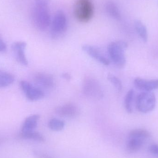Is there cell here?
I'll return each instance as SVG.
<instances>
[{
  "mask_svg": "<svg viewBox=\"0 0 158 158\" xmlns=\"http://www.w3.org/2000/svg\"><path fill=\"white\" fill-rule=\"evenodd\" d=\"M34 25L40 30H46L52 22L49 4L35 3L32 12Z\"/></svg>",
  "mask_w": 158,
  "mask_h": 158,
  "instance_id": "cell-1",
  "label": "cell"
},
{
  "mask_svg": "<svg viewBox=\"0 0 158 158\" xmlns=\"http://www.w3.org/2000/svg\"><path fill=\"white\" fill-rule=\"evenodd\" d=\"M76 19L81 23L89 22L94 15V6L92 0H77L74 6Z\"/></svg>",
  "mask_w": 158,
  "mask_h": 158,
  "instance_id": "cell-2",
  "label": "cell"
},
{
  "mask_svg": "<svg viewBox=\"0 0 158 158\" xmlns=\"http://www.w3.org/2000/svg\"><path fill=\"white\" fill-rule=\"evenodd\" d=\"M128 44L123 41L113 42L109 44L108 51L110 58L119 68H123L126 64L124 51Z\"/></svg>",
  "mask_w": 158,
  "mask_h": 158,
  "instance_id": "cell-3",
  "label": "cell"
},
{
  "mask_svg": "<svg viewBox=\"0 0 158 158\" xmlns=\"http://www.w3.org/2000/svg\"><path fill=\"white\" fill-rule=\"evenodd\" d=\"M156 99L154 93L143 92L137 96L136 99V107L142 113L151 112L156 107Z\"/></svg>",
  "mask_w": 158,
  "mask_h": 158,
  "instance_id": "cell-4",
  "label": "cell"
},
{
  "mask_svg": "<svg viewBox=\"0 0 158 158\" xmlns=\"http://www.w3.org/2000/svg\"><path fill=\"white\" fill-rule=\"evenodd\" d=\"M51 31L54 37L64 34L67 29L68 20L65 13L62 10L57 11L51 22Z\"/></svg>",
  "mask_w": 158,
  "mask_h": 158,
  "instance_id": "cell-5",
  "label": "cell"
},
{
  "mask_svg": "<svg viewBox=\"0 0 158 158\" xmlns=\"http://www.w3.org/2000/svg\"><path fill=\"white\" fill-rule=\"evenodd\" d=\"M84 94L90 98L98 99L103 96L102 88L98 81L91 77L85 79L83 84Z\"/></svg>",
  "mask_w": 158,
  "mask_h": 158,
  "instance_id": "cell-6",
  "label": "cell"
},
{
  "mask_svg": "<svg viewBox=\"0 0 158 158\" xmlns=\"http://www.w3.org/2000/svg\"><path fill=\"white\" fill-rule=\"evenodd\" d=\"M20 85L27 98L30 101H37L44 97V93L40 88L33 86L27 81H21Z\"/></svg>",
  "mask_w": 158,
  "mask_h": 158,
  "instance_id": "cell-7",
  "label": "cell"
},
{
  "mask_svg": "<svg viewBox=\"0 0 158 158\" xmlns=\"http://www.w3.org/2000/svg\"><path fill=\"white\" fill-rule=\"evenodd\" d=\"M56 112L61 117L74 118L79 115V109L75 104L68 103L57 107L56 109Z\"/></svg>",
  "mask_w": 158,
  "mask_h": 158,
  "instance_id": "cell-8",
  "label": "cell"
},
{
  "mask_svg": "<svg viewBox=\"0 0 158 158\" xmlns=\"http://www.w3.org/2000/svg\"><path fill=\"white\" fill-rule=\"evenodd\" d=\"M27 44L25 42H16L12 45V49L15 53L17 61L23 65L27 66L28 64L27 59L25 53V50Z\"/></svg>",
  "mask_w": 158,
  "mask_h": 158,
  "instance_id": "cell-9",
  "label": "cell"
},
{
  "mask_svg": "<svg viewBox=\"0 0 158 158\" xmlns=\"http://www.w3.org/2000/svg\"><path fill=\"white\" fill-rule=\"evenodd\" d=\"M82 49L89 56H91L92 58L95 59L104 65L107 66L110 64V62L109 60L104 56L96 47L86 44L82 46Z\"/></svg>",
  "mask_w": 158,
  "mask_h": 158,
  "instance_id": "cell-10",
  "label": "cell"
},
{
  "mask_svg": "<svg viewBox=\"0 0 158 158\" xmlns=\"http://www.w3.org/2000/svg\"><path fill=\"white\" fill-rule=\"evenodd\" d=\"M134 83L136 88L144 92H151L152 90L158 89V79L147 80L136 78L135 79Z\"/></svg>",
  "mask_w": 158,
  "mask_h": 158,
  "instance_id": "cell-11",
  "label": "cell"
},
{
  "mask_svg": "<svg viewBox=\"0 0 158 158\" xmlns=\"http://www.w3.org/2000/svg\"><path fill=\"white\" fill-rule=\"evenodd\" d=\"M34 81L37 84L44 88H52L54 85L53 77L47 73H38L34 77Z\"/></svg>",
  "mask_w": 158,
  "mask_h": 158,
  "instance_id": "cell-12",
  "label": "cell"
},
{
  "mask_svg": "<svg viewBox=\"0 0 158 158\" xmlns=\"http://www.w3.org/2000/svg\"><path fill=\"white\" fill-rule=\"evenodd\" d=\"M40 118V115L38 114H34L27 117L22 124L21 132H27L34 131L37 127Z\"/></svg>",
  "mask_w": 158,
  "mask_h": 158,
  "instance_id": "cell-13",
  "label": "cell"
},
{
  "mask_svg": "<svg viewBox=\"0 0 158 158\" xmlns=\"http://www.w3.org/2000/svg\"><path fill=\"white\" fill-rule=\"evenodd\" d=\"M105 10L110 17L115 19H120L121 14L119 9L113 1H108L106 3Z\"/></svg>",
  "mask_w": 158,
  "mask_h": 158,
  "instance_id": "cell-14",
  "label": "cell"
},
{
  "mask_svg": "<svg viewBox=\"0 0 158 158\" xmlns=\"http://www.w3.org/2000/svg\"><path fill=\"white\" fill-rule=\"evenodd\" d=\"M19 137L21 139L32 140L40 142H44L45 141L44 137L40 133L34 131L27 132H20Z\"/></svg>",
  "mask_w": 158,
  "mask_h": 158,
  "instance_id": "cell-15",
  "label": "cell"
},
{
  "mask_svg": "<svg viewBox=\"0 0 158 158\" xmlns=\"http://www.w3.org/2000/svg\"><path fill=\"white\" fill-rule=\"evenodd\" d=\"M143 139L136 138H130L127 144L128 151L131 153H135L139 151L143 146Z\"/></svg>",
  "mask_w": 158,
  "mask_h": 158,
  "instance_id": "cell-16",
  "label": "cell"
},
{
  "mask_svg": "<svg viewBox=\"0 0 158 158\" xmlns=\"http://www.w3.org/2000/svg\"><path fill=\"white\" fill-rule=\"evenodd\" d=\"M135 27L139 37L143 40V41L147 42L148 40V34L146 26L142 23V21L136 20L135 22Z\"/></svg>",
  "mask_w": 158,
  "mask_h": 158,
  "instance_id": "cell-17",
  "label": "cell"
},
{
  "mask_svg": "<svg viewBox=\"0 0 158 158\" xmlns=\"http://www.w3.org/2000/svg\"><path fill=\"white\" fill-rule=\"evenodd\" d=\"M15 80L14 75L8 72L0 71V88L9 86L13 83Z\"/></svg>",
  "mask_w": 158,
  "mask_h": 158,
  "instance_id": "cell-18",
  "label": "cell"
},
{
  "mask_svg": "<svg viewBox=\"0 0 158 158\" xmlns=\"http://www.w3.org/2000/svg\"><path fill=\"white\" fill-rule=\"evenodd\" d=\"M151 136L150 132L143 129H136L132 130L129 134V138H136L145 139Z\"/></svg>",
  "mask_w": 158,
  "mask_h": 158,
  "instance_id": "cell-19",
  "label": "cell"
},
{
  "mask_svg": "<svg viewBox=\"0 0 158 158\" xmlns=\"http://www.w3.org/2000/svg\"><path fill=\"white\" fill-rule=\"evenodd\" d=\"M134 97V91L133 89L129 90L126 94L124 100V106L126 111L129 113L133 111L132 103Z\"/></svg>",
  "mask_w": 158,
  "mask_h": 158,
  "instance_id": "cell-20",
  "label": "cell"
},
{
  "mask_svg": "<svg viewBox=\"0 0 158 158\" xmlns=\"http://www.w3.org/2000/svg\"><path fill=\"white\" fill-rule=\"evenodd\" d=\"M49 128L51 130L55 131H62L65 126V123L64 121L57 118L52 119L49 121Z\"/></svg>",
  "mask_w": 158,
  "mask_h": 158,
  "instance_id": "cell-21",
  "label": "cell"
},
{
  "mask_svg": "<svg viewBox=\"0 0 158 158\" xmlns=\"http://www.w3.org/2000/svg\"><path fill=\"white\" fill-rule=\"evenodd\" d=\"M107 79L108 81L116 87V89L119 92L122 91L123 88L122 83L118 78L115 77L114 75L109 74L107 76Z\"/></svg>",
  "mask_w": 158,
  "mask_h": 158,
  "instance_id": "cell-22",
  "label": "cell"
},
{
  "mask_svg": "<svg viewBox=\"0 0 158 158\" xmlns=\"http://www.w3.org/2000/svg\"><path fill=\"white\" fill-rule=\"evenodd\" d=\"M149 150L152 154L158 156V145L153 144L150 146Z\"/></svg>",
  "mask_w": 158,
  "mask_h": 158,
  "instance_id": "cell-23",
  "label": "cell"
},
{
  "mask_svg": "<svg viewBox=\"0 0 158 158\" xmlns=\"http://www.w3.org/2000/svg\"><path fill=\"white\" fill-rule=\"evenodd\" d=\"M6 50V45L2 37L0 36V52H5Z\"/></svg>",
  "mask_w": 158,
  "mask_h": 158,
  "instance_id": "cell-24",
  "label": "cell"
},
{
  "mask_svg": "<svg viewBox=\"0 0 158 158\" xmlns=\"http://www.w3.org/2000/svg\"><path fill=\"white\" fill-rule=\"evenodd\" d=\"M35 155L37 156V157L39 158H53L50 156L44 153H40V152H36L35 153Z\"/></svg>",
  "mask_w": 158,
  "mask_h": 158,
  "instance_id": "cell-25",
  "label": "cell"
},
{
  "mask_svg": "<svg viewBox=\"0 0 158 158\" xmlns=\"http://www.w3.org/2000/svg\"><path fill=\"white\" fill-rule=\"evenodd\" d=\"M62 77H63L64 79L67 80H69L71 78V77L70 74L68 73H63V74H62Z\"/></svg>",
  "mask_w": 158,
  "mask_h": 158,
  "instance_id": "cell-26",
  "label": "cell"
},
{
  "mask_svg": "<svg viewBox=\"0 0 158 158\" xmlns=\"http://www.w3.org/2000/svg\"><path fill=\"white\" fill-rule=\"evenodd\" d=\"M50 0H35V3H39L46 4H49Z\"/></svg>",
  "mask_w": 158,
  "mask_h": 158,
  "instance_id": "cell-27",
  "label": "cell"
}]
</instances>
